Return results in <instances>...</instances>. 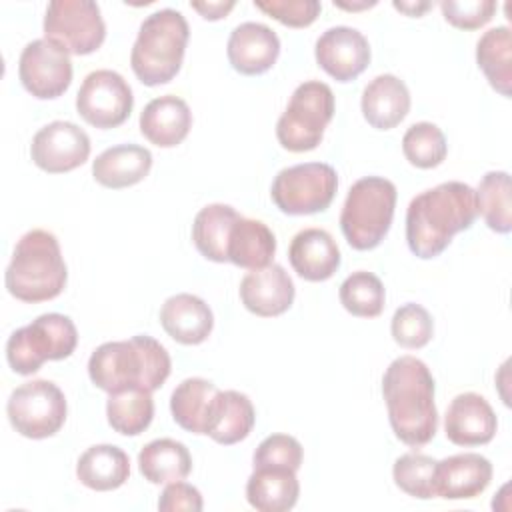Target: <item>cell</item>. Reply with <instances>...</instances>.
Segmentation results:
<instances>
[{
	"instance_id": "5bb4252c",
	"label": "cell",
	"mask_w": 512,
	"mask_h": 512,
	"mask_svg": "<svg viewBox=\"0 0 512 512\" xmlns=\"http://www.w3.org/2000/svg\"><path fill=\"white\" fill-rule=\"evenodd\" d=\"M30 156L44 172L64 174L88 160L90 138L78 124L54 120L34 134Z\"/></svg>"
},
{
	"instance_id": "b9f144b4",
	"label": "cell",
	"mask_w": 512,
	"mask_h": 512,
	"mask_svg": "<svg viewBox=\"0 0 512 512\" xmlns=\"http://www.w3.org/2000/svg\"><path fill=\"white\" fill-rule=\"evenodd\" d=\"M202 506L200 490L182 480L168 482L158 500V510L162 512H200Z\"/></svg>"
},
{
	"instance_id": "d6a6232c",
	"label": "cell",
	"mask_w": 512,
	"mask_h": 512,
	"mask_svg": "<svg viewBox=\"0 0 512 512\" xmlns=\"http://www.w3.org/2000/svg\"><path fill=\"white\" fill-rule=\"evenodd\" d=\"M106 416L112 430L124 436L142 434L154 418L152 392L144 388H128L108 394Z\"/></svg>"
},
{
	"instance_id": "1f68e13d",
	"label": "cell",
	"mask_w": 512,
	"mask_h": 512,
	"mask_svg": "<svg viewBox=\"0 0 512 512\" xmlns=\"http://www.w3.org/2000/svg\"><path fill=\"white\" fill-rule=\"evenodd\" d=\"M476 62L490 86L508 98L512 92V34L508 26L490 28L480 36Z\"/></svg>"
},
{
	"instance_id": "ac0fdd59",
	"label": "cell",
	"mask_w": 512,
	"mask_h": 512,
	"mask_svg": "<svg viewBox=\"0 0 512 512\" xmlns=\"http://www.w3.org/2000/svg\"><path fill=\"white\" fill-rule=\"evenodd\" d=\"M492 480V464L478 452L454 454L436 464V496L446 500H470L482 494Z\"/></svg>"
},
{
	"instance_id": "7bdbcfd3",
	"label": "cell",
	"mask_w": 512,
	"mask_h": 512,
	"mask_svg": "<svg viewBox=\"0 0 512 512\" xmlns=\"http://www.w3.org/2000/svg\"><path fill=\"white\" fill-rule=\"evenodd\" d=\"M190 6L196 12H200V16L206 18V20H220L236 6V2L234 0H228V2H190Z\"/></svg>"
},
{
	"instance_id": "d6986e66",
	"label": "cell",
	"mask_w": 512,
	"mask_h": 512,
	"mask_svg": "<svg viewBox=\"0 0 512 512\" xmlns=\"http://www.w3.org/2000/svg\"><path fill=\"white\" fill-rule=\"evenodd\" d=\"M240 300L256 316H280L294 302V282L280 264L250 270L240 282Z\"/></svg>"
},
{
	"instance_id": "60d3db41",
	"label": "cell",
	"mask_w": 512,
	"mask_h": 512,
	"mask_svg": "<svg viewBox=\"0 0 512 512\" xmlns=\"http://www.w3.org/2000/svg\"><path fill=\"white\" fill-rule=\"evenodd\" d=\"M446 22L460 30H476L488 24L496 12L494 0H444L440 4Z\"/></svg>"
},
{
	"instance_id": "836d02e7",
	"label": "cell",
	"mask_w": 512,
	"mask_h": 512,
	"mask_svg": "<svg viewBox=\"0 0 512 512\" xmlns=\"http://www.w3.org/2000/svg\"><path fill=\"white\" fill-rule=\"evenodd\" d=\"M476 212L484 218L486 226L498 234L512 230V202H510V176L504 170L486 172L478 184Z\"/></svg>"
},
{
	"instance_id": "8fae6325",
	"label": "cell",
	"mask_w": 512,
	"mask_h": 512,
	"mask_svg": "<svg viewBox=\"0 0 512 512\" xmlns=\"http://www.w3.org/2000/svg\"><path fill=\"white\" fill-rule=\"evenodd\" d=\"M44 38L68 54H92L106 38L100 6L92 0H52L44 16Z\"/></svg>"
},
{
	"instance_id": "277c9868",
	"label": "cell",
	"mask_w": 512,
	"mask_h": 512,
	"mask_svg": "<svg viewBox=\"0 0 512 512\" xmlns=\"http://www.w3.org/2000/svg\"><path fill=\"white\" fill-rule=\"evenodd\" d=\"M66 280V262L52 232L34 228L16 242L4 274L6 288L14 298L30 304L52 300L64 290Z\"/></svg>"
},
{
	"instance_id": "52a82bcc",
	"label": "cell",
	"mask_w": 512,
	"mask_h": 512,
	"mask_svg": "<svg viewBox=\"0 0 512 512\" xmlns=\"http://www.w3.org/2000/svg\"><path fill=\"white\" fill-rule=\"evenodd\" d=\"M76 344L78 332L74 322L64 314L48 312L10 334L6 358L16 374L30 376L48 360L68 358Z\"/></svg>"
},
{
	"instance_id": "4dcf8cb0",
	"label": "cell",
	"mask_w": 512,
	"mask_h": 512,
	"mask_svg": "<svg viewBox=\"0 0 512 512\" xmlns=\"http://www.w3.org/2000/svg\"><path fill=\"white\" fill-rule=\"evenodd\" d=\"M138 468L150 484H168L184 480L190 474L192 456L182 442L158 438L140 450Z\"/></svg>"
},
{
	"instance_id": "3957f363",
	"label": "cell",
	"mask_w": 512,
	"mask_h": 512,
	"mask_svg": "<svg viewBox=\"0 0 512 512\" xmlns=\"http://www.w3.org/2000/svg\"><path fill=\"white\" fill-rule=\"evenodd\" d=\"M170 368L172 362L166 348L148 334L104 342L88 360L90 380L108 394L128 388L154 392L166 382Z\"/></svg>"
},
{
	"instance_id": "ba28073f",
	"label": "cell",
	"mask_w": 512,
	"mask_h": 512,
	"mask_svg": "<svg viewBox=\"0 0 512 512\" xmlns=\"http://www.w3.org/2000/svg\"><path fill=\"white\" fill-rule=\"evenodd\" d=\"M334 116V92L320 80H306L276 122V138L290 152L314 150Z\"/></svg>"
},
{
	"instance_id": "9c48e42d",
	"label": "cell",
	"mask_w": 512,
	"mask_h": 512,
	"mask_svg": "<svg viewBox=\"0 0 512 512\" xmlns=\"http://www.w3.org/2000/svg\"><path fill=\"white\" fill-rule=\"evenodd\" d=\"M338 190L336 170L326 162H306L282 168L270 188L272 202L290 216L326 210Z\"/></svg>"
},
{
	"instance_id": "44dd1931",
	"label": "cell",
	"mask_w": 512,
	"mask_h": 512,
	"mask_svg": "<svg viewBox=\"0 0 512 512\" xmlns=\"http://www.w3.org/2000/svg\"><path fill=\"white\" fill-rule=\"evenodd\" d=\"M192 128V112L186 100L164 94L150 100L140 112V132L158 148L178 146Z\"/></svg>"
},
{
	"instance_id": "4316f807",
	"label": "cell",
	"mask_w": 512,
	"mask_h": 512,
	"mask_svg": "<svg viewBox=\"0 0 512 512\" xmlns=\"http://www.w3.org/2000/svg\"><path fill=\"white\" fill-rule=\"evenodd\" d=\"M274 254V232L260 220L240 216L230 230L228 262L246 270H260L272 264Z\"/></svg>"
},
{
	"instance_id": "d4e9b609",
	"label": "cell",
	"mask_w": 512,
	"mask_h": 512,
	"mask_svg": "<svg viewBox=\"0 0 512 512\" xmlns=\"http://www.w3.org/2000/svg\"><path fill=\"white\" fill-rule=\"evenodd\" d=\"M296 470L282 466L254 468L246 482V500L258 512H286L298 502Z\"/></svg>"
},
{
	"instance_id": "ee69618b",
	"label": "cell",
	"mask_w": 512,
	"mask_h": 512,
	"mask_svg": "<svg viewBox=\"0 0 512 512\" xmlns=\"http://www.w3.org/2000/svg\"><path fill=\"white\" fill-rule=\"evenodd\" d=\"M394 8L408 16H422L428 8H432V4L430 2H394Z\"/></svg>"
},
{
	"instance_id": "e575fe53",
	"label": "cell",
	"mask_w": 512,
	"mask_h": 512,
	"mask_svg": "<svg viewBox=\"0 0 512 512\" xmlns=\"http://www.w3.org/2000/svg\"><path fill=\"white\" fill-rule=\"evenodd\" d=\"M340 304L352 314L360 318H376L384 310V284L382 280L366 270L352 272L340 284Z\"/></svg>"
},
{
	"instance_id": "f6af8a7d",
	"label": "cell",
	"mask_w": 512,
	"mask_h": 512,
	"mask_svg": "<svg viewBox=\"0 0 512 512\" xmlns=\"http://www.w3.org/2000/svg\"><path fill=\"white\" fill-rule=\"evenodd\" d=\"M338 8H344V10H362V8H372L376 6V0H364V2H358V4H350V2H334Z\"/></svg>"
},
{
	"instance_id": "8d00e7d4",
	"label": "cell",
	"mask_w": 512,
	"mask_h": 512,
	"mask_svg": "<svg viewBox=\"0 0 512 512\" xmlns=\"http://www.w3.org/2000/svg\"><path fill=\"white\" fill-rule=\"evenodd\" d=\"M436 464L438 460H434L428 454H420V452L402 454L400 458H396L392 468L394 482L408 496H414L420 500L434 498L436 496V488H434Z\"/></svg>"
},
{
	"instance_id": "ab89813d",
	"label": "cell",
	"mask_w": 512,
	"mask_h": 512,
	"mask_svg": "<svg viewBox=\"0 0 512 512\" xmlns=\"http://www.w3.org/2000/svg\"><path fill=\"white\" fill-rule=\"evenodd\" d=\"M254 6L290 28L310 26L322 10L318 0H254Z\"/></svg>"
},
{
	"instance_id": "f35d334b",
	"label": "cell",
	"mask_w": 512,
	"mask_h": 512,
	"mask_svg": "<svg viewBox=\"0 0 512 512\" xmlns=\"http://www.w3.org/2000/svg\"><path fill=\"white\" fill-rule=\"evenodd\" d=\"M304 458L302 444L288 434L266 436L254 452V468L260 466H282L298 470Z\"/></svg>"
},
{
	"instance_id": "f1b7e54d",
	"label": "cell",
	"mask_w": 512,
	"mask_h": 512,
	"mask_svg": "<svg viewBox=\"0 0 512 512\" xmlns=\"http://www.w3.org/2000/svg\"><path fill=\"white\" fill-rule=\"evenodd\" d=\"M220 390L206 378L182 380L170 396V412L174 422L192 434H206L212 402Z\"/></svg>"
},
{
	"instance_id": "7a4b0ae2",
	"label": "cell",
	"mask_w": 512,
	"mask_h": 512,
	"mask_svg": "<svg viewBox=\"0 0 512 512\" xmlns=\"http://www.w3.org/2000/svg\"><path fill=\"white\" fill-rule=\"evenodd\" d=\"M382 394L390 426L400 442L420 448L436 436L434 378L420 358L406 354L392 360L382 378Z\"/></svg>"
},
{
	"instance_id": "4fadbf2b",
	"label": "cell",
	"mask_w": 512,
	"mask_h": 512,
	"mask_svg": "<svg viewBox=\"0 0 512 512\" xmlns=\"http://www.w3.org/2000/svg\"><path fill=\"white\" fill-rule=\"evenodd\" d=\"M18 76L32 96L40 100L58 98L72 82L70 54L52 40H32L20 54Z\"/></svg>"
},
{
	"instance_id": "7402d4cb",
	"label": "cell",
	"mask_w": 512,
	"mask_h": 512,
	"mask_svg": "<svg viewBox=\"0 0 512 512\" xmlns=\"http://www.w3.org/2000/svg\"><path fill=\"white\" fill-rule=\"evenodd\" d=\"M160 324L170 338L180 344L194 346L204 342L214 326V316L210 306L188 292L174 294L166 298L160 308Z\"/></svg>"
},
{
	"instance_id": "603a6c76",
	"label": "cell",
	"mask_w": 512,
	"mask_h": 512,
	"mask_svg": "<svg viewBox=\"0 0 512 512\" xmlns=\"http://www.w3.org/2000/svg\"><path fill=\"white\" fill-rule=\"evenodd\" d=\"M362 114L376 130L398 126L410 110V92L394 74H380L368 82L362 92Z\"/></svg>"
},
{
	"instance_id": "484cf974",
	"label": "cell",
	"mask_w": 512,
	"mask_h": 512,
	"mask_svg": "<svg viewBox=\"0 0 512 512\" xmlns=\"http://www.w3.org/2000/svg\"><path fill=\"white\" fill-rule=\"evenodd\" d=\"M256 422L252 400L238 390H220L212 402L206 434L224 446L244 440Z\"/></svg>"
},
{
	"instance_id": "6da1fadb",
	"label": "cell",
	"mask_w": 512,
	"mask_h": 512,
	"mask_svg": "<svg viewBox=\"0 0 512 512\" xmlns=\"http://www.w3.org/2000/svg\"><path fill=\"white\" fill-rule=\"evenodd\" d=\"M476 192L450 180L414 196L406 210V242L414 256L428 260L446 250L452 238L476 220Z\"/></svg>"
},
{
	"instance_id": "e0dca14e",
	"label": "cell",
	"mask_w": 512,
	"mask_h": 512,
	"mask_svg": "<svg viewBox=\"0 0 512 512\" xmlns=\"http://www.w3.org/2000/svg\"><path fill=\"white\" fill-rule=\"evenodd\" d=\"M226 54L236 72L246 76L264 74L278 60L280 40L266 24L242 22L232 30Z\"/></svg>"
},
{
	"instance_id": "8992f818",
	"label": "cell",
	"mask_w": 512,
	"mask_h": 512,
	"mask_svg": "<svg viewBox=\"0 0 512 512\" xmlns=\"http://www.w3.org/2000/svg\"><path fill=\"white\" fill-rule=\"evenodd\" d=\"M396 208V186L382 176L356 180L340 212V228L354 250L376 248L390 230Z\"/></svg>"
},
{
	"instance_id": "9a60e30c",
	"label": "cell",
	"mask_w": 512,
	"mask_h": 512,
	"mask_svg": "<svg viewBox=\"0 0 512 512\" xmlns=\"http://www.w3.org/2000/svg\"><path fill=\"white\" fill-rule=\"evenodd\" d=\"M314 56L318 66L334 80L350 82L370 64V44L356 28L332 26L316 40Z\"/></svg>"
},
{
	"instance_id": "83f0119b",
	"label": "cell",
	"mask_w": 512,
	"mask_h": 512,
	"mask_svg": "<svg viewBox=\"0 0 512 512\" xmlns=\"http://www.w3.org/2000/svg\"><path fill=\"white\" fill-rule=\"evenodd\" d=\"M78 480L98 492L120 488L130 476L128 454L114 444L90 446L76 464Z\"/></svg>"
},
{
	"instance_id": "d590c367",
	"label": "cell",
	"mask_w": 512,
	"mask_h": 512,
	"mask_svg": "<svg viewBox=\"0 0 512 512\" xmlns=\"http://www.w3.org/2000/svg\"><path fill=\"white\" fill-rule=\"evenodd\" d=\"M402 152L416 168H436L444 162L448 152L446 136L432 122H416L402 136Z\"/></svg>"
},
{
	"instance_id": "30bf717a",
	"label": "cell",
	"mask_w": 512,
	"mask_h": 512,
	"mask_svg": "<svg viewBox=\"0 0 512 512\" xmlns=\"http://www.w3.org/2000/svg\"><path fill=\"white\" fill-rule=\"evenodd\" d=\"M12 428L32 440L54 436L66 422L64 392L50 380H30L12 390L6 404Z\"/></svg>"
},
{
	"instance_id": "cb8c5ba5",
	"label": "cell",
	"mask_w": 512,
	"mask_h": 512,
	"mask_svg": "<svg viewBox=\"0 0 512 512\" xmlns=\"http://www.w3.org/2000/svg\"><path fill=\"white\" fill-rule=\"evenodd\" d=\"M152 168V154L138 144H118L106 148L92 162V176L98 184L120 190L142 182Z\"/></svg>"
},
{
	"instance_id": "ffe728a7",
	"label": "cell",
	"mask_w": 512,
	"mask_h": 512,
	"mask_svg": "<svg viewBox=\"0 0 512 512\" xmlns=\"http://www.w3.org/2000/svg\"><path fill=\"white\" fill-rule=\"evenodd\" d=\"M288 260L300 278L322 282L340 268V248L326 230L304 228L292 238Z\"/></svg>"
},
{
	"instance_id": "f546056e",
	"label": "cell",
	"mask_w": 512,
	"mask_h": 512,
	"mask_svg": "<svg viewBox=\"0 0 512 512\" xmlns=\"http://www.w3.org/2000/svg\"><path fill=\"white\" fill-rule=\"evenodd\" d=\"M240 214L228 204L204 206L192 224V240L196 250L212 262H228V238Z\"/></svg>"
},
{
	"instance_id": "5b68a950",
	"label": "cell",
	"mask_w": 512,
	"mask_h": 512,
	"mask_svg": "<svg viewBox=\"0 0 512 512\" xmlns=\"http://www.w3.org/2000/svg\"><path fill=\"white\" fill-rule=\"evenodd\" d=\"M188 36L186 18L174 8H162L146 16L130 52L136 78L146 86L170 82L180 72Z\"/></svg>"
},
{
	"instance_id": "74e56055",
	"label": "cell",
	"mask_w": 512,
	"mask_h": 512,
	"mask_svg": "<svg viewBox=\"0 0 512 512\" xmlns=\"http://www.w3.org/2000/svg\"><path fill=\"white\" fill-rule=\"evenodd\" d=\"M390 330L396 344L416 350L430 342L434 334V322L424 306L408 302L394 312Z\"/></svg>"
},
{
	"instance_id": "7c38bea8",
	"label": "cell",
	"mask_w": 512,
	"mask_h": 512,
	"mask_svg": "<svg viewBox=\"0 0 512 512\" xmlns=\"http://www.w3.org/2000/svg\"><path fill=\"white\" fill-rule=\"evenodd\" d=\"M132 106L134 96L128 82L118 72L106 68L90 72L76 94L78 114L100 130L124 124Z\"/></svg>"
},
{
	"instance_id": "2e32d148",
	"label": "cell",
	"mask_w": 512,
	"mask_h": 512,
	"mask_svg": "<svg viewBox=\"0 0 512 512\" xmlns=\"http://www.w3.org/2000/svg\"><path fill=\"white\" fill-rule=\"evenodd\" d=\"M498 428L496 414L488 400L476 392L454 396L444 416L446 438L456 446L488 444Z\"/></svg>"
}]
</instances>
